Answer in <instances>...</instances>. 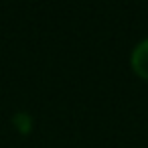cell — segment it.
Returning <instances> with one entry per match:
<instances>
[{"mask_svg":"<svg viewBox=\"0 0 148 148\" xmlns=\"http://www.w3.org/2000/svg\"><path fill=\"white\" fill-rule=\"evenodd\" d=\"M130 69L138 79L148 81V37H144L142 41H138L132 47V51H130Z\"/></svg>","mask_w":148,"mask_h":148,"instance_id":"1","label":"cell"},{"mask_svg":"<svg viewBox=\"0 0 148 148\" xmlns=\"http://www.w3.org/2000/svg\"><path fill=\"white\" fill-rule=\"evenodd\" d=\"M10 124H12V128H14L18 134L27 136V134H31V130H33V116H31L29 112H14V116L10 118Z\"/></svg>","mask_w":148,"mask_h":148,"instance_id":"2","label":"cell"}]
</instances>
